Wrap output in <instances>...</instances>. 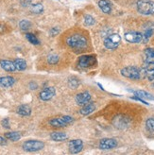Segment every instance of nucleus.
I'll return each instance as SVG.
<instances>
[{
    "label": "nucleus",
    "mask_w": 154,
    "mask_h": 155,
    "mask_svg": "<svg viewBox=\"0 0 154 155\" xmlns=\"http://www.w3.org/2000/svg\"><path fill=\"white\" fill-rule=\"evenodd\" d=\"M146 127L149 131H154V118H149L146 121Z\"/></svg>",
    "instance_id": "7c9ffc66"
},
{
    "label": "nucleus",
    "mask_w": 154,
    "mask_h": 155,
    "mask_svg": "<svg viewBox=\"0 0 154 155\" xmlns=\"http://www.w3.org/2000/svg\"><path fill=\"white\" fill-rule=\"evenodd\" d=\"M145 54V63L148 64H154V49L147 48L144 52Z\"/></svg>",
    "instance_id": "f3484780"
},
{
    "label": "nucleus",
    "mask_w": 154,
    "mask_h": 155,
    "mask_svg": "<svg viewBox=\"0 0 154 155\" xmlns=\"http://www.w3.org/2000/svg\"><path fill=\"white\" fill-rule=\"evenodd\" d=\"M143 74H144V77L147 78L149 81H153L154 80V67L144 69Z\"/></svg>",
    "instance_id": "393cba45"
},
{
    "label": "nucleus",
    "mask_w": 154,
    "mask_h": 155,
    "mask_svg": "<svg viewBox=\"0 0 154 155\" xmlns=\"http://www.w3.org/2000/svg\"><path fill=\"white\" fill-rule=\"evenodd\" d=\"M84 25L85 26H93V25H95V23H96V20H95V18L94 17H92L91 15H89V14H87V15H85L84 16Z\"/></svg>",
    "instance_id": "cd10ccee"
},
{
    "label": "nucleus",
    "mask_w": 154,
    "mask_h": 155,
    "mask_svg": "<svg viewBox=\"0 0 154 155\" xmlns=\"http://www.w3.org/2000/svg\"><path fill=\"white\" fill-rule=\"evenodd\" d=\"M5 31H6V26L0 24V33H3Z\"/></svg>",
    "instance_id": "4c0bfd02"
},
{
    "label": "nucleus",
    "mask_w": 154,
    "mask_h": 155,
    "mask_svg": "<svg viewBox=\"0 0 154 155\" xmlns=\"http://www.w3.org/2000/svg\"><path fill=\"white\" fill-rule=\"evenodd\" d=\"M13 63L15 64V67H16V70H25V69L27 68V63H26V61L25 60H23V59H15L13 61Z\"/></svg>",
    "instance_id": "5701e85b"
},
{
    "label": "nucleus",
    "mask_w": 154,
    "mask_h": 155,
    "mask_svg": "<svg viewBox=\"0 0 154 155\" xmlns=\"http://www.w3.org/2000/svg\"><path fill=\"white\" fill-rule=\"evenodd\" d=\"M66 43L74 49H83L87 46V39L80 34H74L67 38Z\"/></svg>",
    "instance_id": "f257e3e1"
},
{
    "label": "nucleus",
    "mask_w": 154,
    "mask_h": 155,
    "mask_svg": "<svg viewBox=\"0 0 154 155\" xmlns=\"http://www.w3.org/2000/svg\"><path fill=\"white\" fill-rule=\"evenodd\" d=\"M59 32H60V30H59L57 28H53L50 30V34H51L52 36H55V35H57Z\"/></svg>",
    "instance_id": "72a5a7b5"
},
{
    "label": "nucleus",
    "mask_w": 154,
    "mask_h": 155,
    "mask_svg": "<svg viewBox=\"0 0 154 155\" xmlns=\"http://www.w3.org/2000/svg\"><path fill=\"white\" fill-rule=\"evenodd\" d=\"M23 150L25 151H29V152H34V151H39L44 149V144L42 141L39 140H28L26 141L23 144Z\"/></svg>",
    "instance_id": "39448f33"
},
{
    "label": "nucleus",
    "mask_w": 154,
    "mask_h": 155,
    "mask_svg": "<svg viewBox=\"0 0 154 155\" xmlns=\"http://www.w3.org/2000/svg\"><path fill=\"white\" fill-rule=\"evenodd\" d=\"M26 38L28 39V41L30 43V44H32L34 45H40V41L38 40V38L32 34V33H27L26 34Z\"/></svg>",
    "instance_id": "a878e982"
},
{
    "label": "nucleus",
    "mask_w": 154,
    "mask_h": 155,
    "mask_svg": "<svg viewBox=\"0 0 154 155\" xmlns=\"http://www.w3.org/2000/svg\"><path fill=\"white\" fill-rule=\"evenodd\" d=\"M142 70L135 66H127L121 70V75L132 80H139L142 77Z\"/></svg>",
    "instance_id": "7ed1b4c3"
},
{
    "label": "nucleus",
    "mask_w": 154,
    "mask_h": 155,
    "mask_svg": "<svg viewBox=\"0 0 154 155\" xmlns=\"http://www.w3.org/2000/svg\"><path fill=\"white\" fill-rule=\"evenodd\" d=\"M79 84H80V81L78 79H76V78H70L68 81V85H69V87H71L73 89H76L77 87L79 86Z\"/></svg>",
    "instance_id": "c85d7f7f"
},
{
    "label": "nucleus",
    "mask_w": 154,
    "mask_h": 155,
    "mask_svg": "<svg viewBox=\"0 0 154 155\" xmlns=\"http://www.w3.org/2000/svg\"><path fill=\"white\" fill-rule=\"evenodd\" d=\"M121 43V37L117 33L111 34L105 38L104 40V46L107 49H115L118 48V45Z\"/></svg>",
    "instance_id": "20e7f679"
},
{
    "label": "nucleus",
    "mask_w": 154,
    "mask_h": 155,
    "mask_svg": "<svg viewBox=\"0 0 154 155\" xmlns=\"http://www.w3.org/2000/svg\"><path fill=\"white\" fill-rule=\"evenodd\" d=\"M116 146H117V141L113 138H104L99 142V149L103 150L114 149Z\"/></svg>",
    "instance_id": "1a4fd4ad"
},
{
    "label": "nucleus",
    "mask_w": 154,
    "mask_h": 155,
    "mask_svg": "<svg viewBox=\"0 0 154 155\" xmlns=\"http://www.w3.org/2000/svg\"><path fill=\"white\" fill-rule=\"evenodd\" d=\"M97 63V58L93 55H83L79 60V65L81 68H88L94 66Z\"/></svg>",
    "instance_id": "0eeeda50"
},
{
    "label": "nucleus",
    "mask_w": 154,
    "mask_h": 155,
    "mask_svg": "<svg viewBox=\"0 0 154 155\" xmlns=\"http://www.w3.org/2000/svg\"><path fill=\"white\" fill-rule=\"evenodd\" d=\"M71 122H73V117L69 115H64L61 116V117H56L53 118L49 121V124L54 127V128H63L65 127L68 124H70Z\"/></svg>",
    "instance_id": "423d86ee"
},
{
    "label": "nucleus",
    "mask_w": 154,
    "mask_h": 155,
    "mask_svg": "<svg viewBox=\"0 0 154 155\" xmlns=\"http://www.w3.org/2000/svg\"><path fill=\"white\" fill-rule=\"evenodd\" d=\"M129 120L127 117H125V116H123V115L116 116V117H115L113 119V125L116 128H118V129L127 128L128 125H129Z\"/></svg>",
    "instance_id": "f8f14e48"
},
{
    "label": "nucleus",
    "mask_w": 154,
    "mask_h": 155,
    "mask_svg": "<svg viewBox=\"0 0 154 155\" xmlns=\"http://www.w3.org/2000/svg\"><path fill=\"white\" fill-rule=\"evenodd\" d=\"M48 64H58V61H59V57L57 55L51 54V55H49L48 57Z\"/></svg>",
    "instance_id": "c756f323"
},
{
    "label": "nucleus",
    "mask_w": 154,
    "mask_h": 155,
    "mask_svg": "<svg viewBox=\"0 0 154 155\" xmlns=\"http://www.w3.org/2000/svg\"><path fill=\"white\" fill-rule=\"evenodd\" d=\"M0 66H1L5 71H8V72H13L16 70V67H15L13 61H8V60L0 61Z\"/></svg>",
    "instance_id": "2eb2a0df"
},
{
    "label": "nucleus",
    "mask_w": 154,
    "mask_h": 155,
    "mask_svg": "<svg viewBox=\"0 0 154 155\" xmlns=\"http://www.w3.org/2000/svg\"><path fill=\"white\" fill-rule=\"evenodd\" d=\"M96 110V105H95V103H87V104H85L84 105L81 109H80V113L82 114V115H88V114H92L94 111Z\"/></svg>",
    "instance_id": "a211bd4d"
},
{
    "label": "nucleus",
    "mask_w": 154,
    "mask_h": 155,
    "mask_svg": "<svg viewBox=\"0 0 154 155\" xmlns=\"http://www.w3.org/2000/svg\"><path fill=\"white\" fill-rule=\"evenodd\" d=\"M125 40L132 44H138L143 41V34L136 31H129L125 33Z\"/></svg>",
    "instance_id": "6e6552de"
},
{
    "label": "nucleus",
    "mask_w": 154,
    "mask_h": 155,
    "mask_svg": "<svg viewBox=\"0 0 154 155\" xmlns=\"http://www.w3.org/2000/svg\"><path fill=\"white\" fill-rule=\"evenodd\" d=\"M153 87H154V83H153Z\"/></svg>",
    "instance_id": "58836bf2"
},
{
    "label": "nucleus",
    "mask_w": 154,
    "mask_h": 155,
    "mask_svg": "<svg viewBox=\"0 0 154 155\" xmlns=\"http://www.w3.org/2000/svg\"><path fill=\"white\" fill-rule=\"evenodd\" d=\"M21 3H22L23 6L26 7V6L30 4V0H21Z\"/></svg>",
    "instance_id": "c9c22d12"
},
{
    "label": "nucleus",
    "mask_w": 154,
    "mask_h": 155,
    "mask_svg": "<svg viewBox=\"0 0 154 155\" xmlns=\"http://www.w3.org/2000/svg\"><path fill=\"white\" fill-rule=\"evenodd\" d=\"M56 94V90L54 87H48V88H44L43 91L40 92L39 94V97L41 100L43 101H48L50 100Z\"/></svg>",
    "instance_id": "9b49d317"
},
{
    "label": "nucleus",
    "mask_w": 154,
    "mask_h": 155,
    "mask_svg": "<svg viewBox=\"0 0 154 155\" xmlns=\"http://www.w3.org/2000/svg\"><path fill=\"white\" fill-rule=\"evenodd\" d=\"M98 7L106 14H110L112 12V4L108 0H99Z\"/></svg>",
    "instance_id": "dca6fc26"
},
{
    "label": "nucleus",
    "mask_w": 154,
    "mask_h": 155,
    "mask_svg": "<svg viewBox=\"0 0 154 155\" xmlns=\"http://www.w3.org/2000/svg\"><path fill=\"white\" fill-rule=\"evenodd\" d=\"M37 87H38V85H37V83H35L34 81H31V82L29 83V88L31 89V90H36Z\"/></svg>",
    "instance_id": "f704fd0d"
},
{
    "label": "nucleus",
    "mask_w": 154,
    "mask_h": 155,
    "mask_svg": "<svg viewBox=\"0 0 154 155\" xmlns=\"http://www.w3.org/2000/svg\"><path fill=\"white\" fill-rule=\"evenodd\" d=\"M1 124H2V126H3L4 128H6V129H10V128H11V127H10V123H9V119H8V118L3 119L2 122H1Z\"/></svg>",
    "instance_id": "473e14b6"
},
{
    "label": "nucleus",
    "mask_w": 154,
    "mask_h": 155,
    "mask_svg": "<svg viewBox=\"0 0 154 155\" xmlns=\"http://www.w3.org/2000/svg\"><path fill=\"white\" fill-rule=\"evenodd\" d=\"M136 8L138 12L143 15L154 14V2L150 0H138Z\"/></svg>",
    "instance_id": "f03ea898"
},
{
    "label": "nucleus",
    "mask_w": 154,
    "mask_h": 155,
    "mask_svg": "<svg viewBox=\"0 0 154 155\" xmlns=\"http://www.w3.org/2000/svg\"><path fill=\"white\" fill-rule=\"evenodd\" d=\"M5 137L8 139V140H11V141H18L20 140L21 138V134L18 133V131H11V133H6L5 134Z\"/></svg>",
    "instance_id": "4be33fe9"
},
{
    "label": "nucleus",
    "mask_w": 154,
    "mask_h": 155,
    "mask_svg": "<svg viewBox=\"0 0 154 155\" xmlns=\"http://www.w3.org/2000/svg\"><path fill=\"white\" fill-rule=\"evenodd\" d=\"M50 138L54 141H64L68 138L67 134L64 133H61V131H55V133L50 134Z\"/></svg>",
    "instance_id": "aec40b11"
},
{
    "label": "nucleus",
    "mask_w": 154,
    "mask_h": 155,
    "mask_svg": "<svg viewBox=\"0 0 154 155\" xmlns=\"http://www.w3.org/2000/svg\"><path fill=\"white\" fill-rule=\"evenodd\" d=\"M19 27L22 30H28L30 28H31V23H30L28 20H22L19 23Z\"/></svg>",
    "instance_id": "bb28decb"
},
{
    "label": "nucleus",
    "mask_w": 154,
    "mask_h": 155,
    "mask_svg": "<svg viewBox=\"0 0 154 155\" xmlns=\"http://www.w3.org/2000/svg\"><path fill=\"white\" fill-rule=\"evenodd\" d=\"M17 114H19L20 115H23V116H28V115H30V114H31V109H30V107L28 105L23 104L18 107Z\"/></svg>",
    "instance_id": "412c9836"
},
{
    "label": "nucleus",
    "mask_w": 154,
    "mask_h": 155,
    "mask_svg": "<svg viewBox=\"0 0 154 155\" xmlns=\"http://www.w3.org/2000/svg\"><path fill=\"white\" fill-rule=\"evenodd\" d=\"M152 33H153V30L152 29H147V30H146L144 35H143V41L142 42L147 43L149 41V39L150 38V36L152 35Z\"/></svg>",
    "instance_id": "2f4dec72"
},
{
    "label": "nucleus",
    "mask_w": 154,
    "mask_h": 155,
    "mask_svg": "<svg viewBox=\"0 0 154 155\" xmlns=\"http://www.w3.org/2000/svg\"><path fill=\"white\" fill-rule=\"evenodd\" d=\"M133 94L138 97H140L142 99H149V100H154V97L149 94V93L148 92H146V91H143V90H137V91H133Z\"/></svg>",
    "instance_id": "6ab92c4d"
},
{
    "label": "nucleus",
    "mask_w": 154,
    "mask_h": 155,
    "mask_svg": "<svg viewBox=\"0 0 154 155\" xmlns=\"http://www.w3.org/2000/svg\"><path fill=\"white\" fill-rule=\"evenodd\" d=\"M30 11L35 14H41L44 12V6L41 3L33 4V5H31V7H30Z\"/></svg>",
    "instance_id": "b1692460"
},
{
    "label": "nucleus",
    "mask_w": 154,
    "mask_h": 155,
    "mask_svg": "<svg viewBox=\"0 0 154 155\" xmlns=\"http://www.w3.org/2000/svg\"><path fill=\"white\" fill-rule=\"evenodd\" d=\"M15 83V79L12 77H2L0 78V87L10 88Z\"/></svg>",
    "instance_id": "4468645a"
},
{
    "label": "nucleus",
    "mask_w": 154,
    "mask_h": 155,
    "mask_svg": "<svg viewBox=\"0 0 154 155\" xmlns=\"http://www.w3.org/2000/svg\"><path fill=\"white\" fill-rule=\"evenodd\" d=\"M6 137H2V136H0V145H6L7 144V140H6Z\"/></svg>",
    "instance_id": "e433bc0d"
},
{
    "label": "nucleus",
    "mask_w": 154,
    "mask_h": 155,
    "mask_svg": "<svg viewBox=\"0 0 154 155\" xmlns=\"http://www.w3.org/2000/svg\"><path fill=\"white\" fill-rule=\"evenodd\" d=\"M68 148H69V151L71 153H74V154L79 153L83 149V142L80 139H74V140H71L69 142Z\"/></svg>",
    "instance_id": "9d476101"
},
{
    "label": "nucleus",
    "mask_w": 154,
    "mask_h": 155,
    "mask_svg": "<svg viewBox=\"0 0 154 155\" xmlns=\"http://www.w3.org/2000/svg\"><path fill=\"white\" fill-rule=\"evenodd\" d=\"M91 100V95L88 92H82L80 94L77 95L76 97V101L79 105H85L90 102Z\"/></svg>",
    "instance_id": "ddd939ff"
}]
</instances>
